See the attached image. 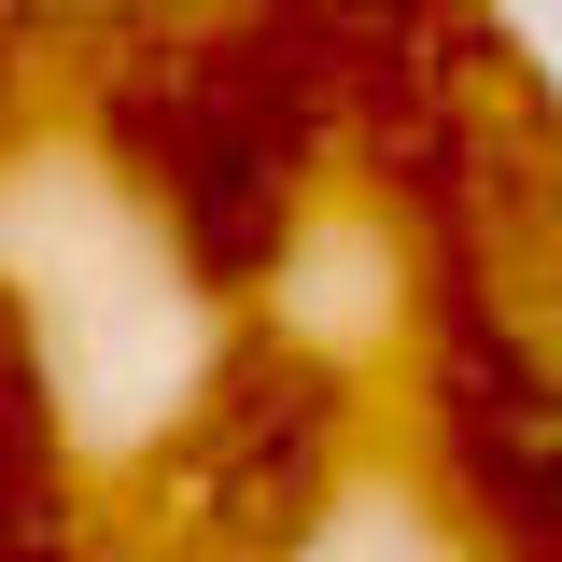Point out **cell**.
I'll list each match as a JSON object with an SVG mask.
<instances>
[{
	"label": "cell",
	"mask_w": 562,
	"mask_h": 562,
	"mask_svg": "<svg viewBox=\"0 0 562 562\" xmlns=\"http://www.w3.org/2000/svg\"><path fill=\"white\" fill-rule=\"evenodd\" d=\"M0 436H14V310H0Z\"/></svg>",
	"instance_id": "6da1fadb"
},
{
	"label": "cell",
	"mask_w": 562,
	"mask_h": 562,
	"mask_svg": "<svg viewBox=\"0 0 562 562\" xmlns=\"http://www.w3.org/2000/svg\"><path fill=\"white\" fill-rule=\"evenodd\" d=\"M549 14H562V0H549Z\"/></svg>",
	"instance_id": "3957f363"
},
{
	"label": "cell",
	"mask_w": 562,
	"mask_h": 562,
	"mask_svg": "<svg viewBox=\"0 0 562 562\" xmlns=\"http://www.w3.org/2000/svg\"><path fill=\"white\" fill-rule=\"evenodd\" d=\"M127 14H239V0H127Z\"/></svg>",
	"instance_id": "7a4b0ae2"
}]
</instances>
